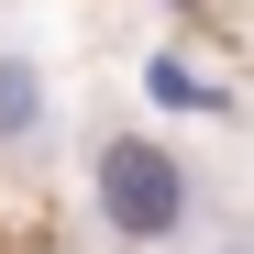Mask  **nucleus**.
Listing matches in <instances>:
<instances>
[{
    "instance_id": "f257e3e1",
    "label": "nucleus",
    "mask_w": 254,
    "mask_h": 254,
    "mask_svg": "<svg viewBox=\"0 0 254 254\" xmlns=\"http://www.w3.org/2000/svg\"><path fill=\"white\" fill-rule=\"evenodd\" d=\"M100 221L122 243H177V221H188V166L166 155L155 133H111L100 144Z\"/></svg>"
},
{
    "instance_id": "f03ea898",
    "label": "nucleus",
    "mask_w": 254,
    "mask_h": 254,
    "mask_svg": "<svg viewBox=\"0 0 254 254\" xmlns=\"http://www.w3.org/2000/svg\"><path fill=\"white\" fill-rule=\"evenodd\" d=\"M56 144V77L45 56H0V155H33Z\"/></svg>"
},
{
    "instance_id": "7ed1b4c3",
    "label": "nucleus",
    "mask_w": 254,
    "mask_h": 254,
    "mask_svg": "<svg viewBox=\"0 0 254 254\" xmlns=\"http://www.w3.org/2000/svg\"><path fill=\"white\" fill-rule=\"evenodd\" d=\"M221 254H254V243H221Z\"/></svg>"
}]
</instances>
